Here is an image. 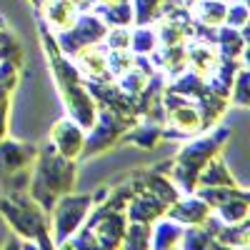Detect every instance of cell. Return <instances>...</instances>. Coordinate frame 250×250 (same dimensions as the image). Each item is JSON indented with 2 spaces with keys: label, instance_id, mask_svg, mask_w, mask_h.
Listing matches in <instances>:
<instances>
[{
  "label": "cell",
  "instance_id": "cell-1",
  "mask_svg": "<svg viewBox=\"0 0 250 250\" xmlns=\"http://www.w3.org/2000/svg\"><path fill=\"white\" fill-rule=\"evenodd\" d=\"M75 183V165L70 158H62L55 145L48 143L45 150L38 158V168H35V178H33V200L43 205V210H53L55 205V195H65L68 190H73Z\"/></svg>",
  "mask_w": 250,
  "mask_h": 250
},
{
  "label": "cell",
  "instance_id": "cell-2",
  "mask_svg": "<svg viewBox=\"0 0 250 250\" xmlns=\"http://www.w3.org/2000/svg\"><path fill=\"white\" fill-rule=\"evenodd\" d=\"M0 213H3V218L15 228L18 235H23L30 240V245H43V248H50L53 240L45 230V223H43V215H40V210L28 203L23 195H13V200H0Z\"/></svg>",
  "mask_w": 250,
  "mask_h": 250
},
{
  "label": "cell",
  "instance_id": "cell-3",
  "mask_svg": "<svg viewBox=\"0 0 250 250\" xmlns=\"http://www.w3.org/2000/svg\"><path fill=\"white\" fill-rule=\"evenodd\" d=\"M93 205L90 195H65L60 198L58 205H53V218H55V240L62 245L70 235L78 233V228L85 220L88 210Z\"/></svg>",
  "mask_w": 250,
  "mask_h": 250
},
{
  "label": "cell",
  "instance_id": "cell-4",
  "mask_svg": "<svg viewBox=\"0 0 250 250\" xmlns=\"http://www.w3.org/2000/svg\"><path fill=\"white\" fill-rule=\"evenodd\" d=\"M105 33H108V28L98 15H80V18H75L73 28L58 30V45H60L62 53L73 55L75 50L85 48V45L100 43V40L105 38Z\"/></svg>",
  "mask_w": 250,
  "mask_h": 250
},
{
  "label": "cell",
  "instance_id": "cell-5",
  "mask_svg": "<svg viewBox=\"0 0 250 250\" xmlns=\"http://www.w3.org/2000/svg\"><path fill=\"white\" fill-rule=\"evenodd\" d=\"M225 138H228V130H225V128H218V133H213V135H205V138H200V140L188 143L185 148L178 153L175 163L198 175L203 165H205L208 160H210V158L218 153V148L223 145V140H225Z\"/></svg>",
  "mask_w": 250,
  "mask_h": 250
},
{
  "label": "cell",
  "instance_id": "cell-6",
  "mask_svg": "<svg viewBox=\"0 0 250 250\" xmlns=\"http://www.w3.org/2000/svg\"><path fill=\"white\" fill-rule=\"evenodd\" d=\"M125 125H128V120H120L115 113L103 110L95 130L90 133V138L85 143H83L85 150H80V155H95V153H103L105 148H110V145L120 138V133L125 130Z\"/></svg>",
  "mask_w": 250,
  "mask_h": 250
},
{
  "label": "cell",
  "instance_id": "cell-7",
  "mask_svg": "<svg viewBox=\"0 0 250 250\" xmlns=\"http://www.w3.org/2000/svg\"><path fill=\"white\" fill-rule=\"evenodd\" d=\"M35 160V148L33 145H23L15 140L0 143V180H8L15 173L30 170V163Z\"/></svg>",
  "mask_w": 250,
  "mask_h": 250
},
{
  "label": "cell",
  "instance_id": "cell-8",
  "mask_svg": "<svg viewBox=\"0 0 250 250\" xmlns=\"http://www.w3.org/2000/svg\"><path fill=\"white\" fill-rule=\"evenodd\" d=\"M83 143H85V138H83V128L73 118H62V120L55 123V128H53V145H55V150L62 158H70V160L80 158Z\"/></svg>",
  "mask_w": 250,
  "mask_h": 250
},
{
  "label": "cell",
  "instance_id": "cell-9",
  "mask_svg": "<svg viewBox=\"0 0 250 250\" xmlns=\"http://www.w3.org/2000/svg\"><path fill=\"white\" fill-rule=\"evenodd\" d=\"M75 58V68L88 75V78H95V80H108L110 73H108V55H105V48L100 45H85L73 53Z\"/></svg>",
  "mask_w": 250,
  "mask_h": 250
},
{
  "label": "cell",
  "instance_id": "cell-10",
  "mask_svg": "<svg viewBox=\"0 0 250 250\" xmlns=\"http://www.w3.org/2000/svg\"><path fill=\"white\" fill-rule=\"evenodd\" d=\"M165 208H168V205H165L163 200H158L153 193L138 190V193H133V200H130V205L125 208V210H128V218L133 223H148V225H153L158 218L165 215Z\"/></svg>",
  "mask_w": 250,
  "mask_h": 250
},
{
  "label": "cell",
  "instance_id": "cell-11",
  "mask_svg": "<svg viewBox=\"0 0 250 250\" xmlns=\"http://www.w3.org/2000/svg\"><path fill=\"white\" fill-rule=\"evenodd\" d=\"M173 210L170 218L175 223H185V225H203V220L210 215V205L203 198H185V200H175L170 203Z\"/></svg>",
  "mask_w": 250,
  "mask_h": 250
},
{
  "label": "cell",
  "instance_id": "cell-12",
  "mask_svg": "<svg viewBox=\"0 0 250 250\" xmlns=\"http://www.w3.org/2000/svg\"><path fill=\"white\" fill-rule=\"evenodd\" d=\"M185 62L193 68V73L198 75H210L218 62H220V53L210 45V43H198V45H190L185 50Z\"/></svg>",
  "mask_w": 250,
  "mask_h": 250
},
{
  "label": "cell",
  "instance_id": "cell-13",
  "mask_svg": "<svg viewBox=\"0 0 250 250\" xmlns=\"http://www.w3.org/2000/svg\"><path fill=\"white\" fill-rule=\"evenodd\" d=\"M40 8H43L45 23L53 30H65L75 20V3L73 0H45V3H40Z\"/></svg>",
  "mask_w": 250,
  "mask_h": 250
},
{
  "label": "cell",
  "instance_id": "cell-14",
  "mask_svg": "<svg viewBox=\"0 0 250 250\" xmlns=\"http://www.w3.org/2000/svg\"><path fill=\"white\" fill-rule=\"evenodd\" d=\"M205 185H233V175L225 170V163L218 153L208 160L198 173V185L195 188H205Z\"/></svg>",
  "mask_w": 250,
  "mask_h": 250
},
{
  "label": "cell",
  "instance_id": "cell-15",
  "mask_svg": "<svg viewBox=\"0 0 250 250\" xmlns=\"http://www.w3.org/2000/svg\"><path fill=\"white\" fill-rule=\"evenodd\" d=\"M183 235V228L173 220V218H163L160 223H155L150 228V245L153 248H170L178 245Z\"/></svg>",
  "mask_w": 250,
  "mask_h": 250
},
{
  "label": "cell",
  "instance_id": "cell-16",
  "mask_svg": "<svg viewBox=\"0 0 250 250\" xmlns=\"http://www.w3.org/2000/svg\"><path fill=\"white\" fill-rule=\"evenodd\" d=\"M195 10H193V20H198L200 25H210V28H220V23L225 20V3L220 0H195Z\"/></svg>",
  "mask_w": 250,
  "mask_h": 250
},
{
  "label": "cell",
  "instance_id": "cell-17",
  "mask_svg": "<svg viewBox=\"0 0 250 250\" xmlns=\"http://www.w3.org/2000/svg\"><path fill=\"white\" fill-rule=\"evenodd\" d=\"M153 60H155L168 75H178V73H183V68H185V48H183L180 43H178V45H163V50L155 53Z\"/></svg>",
  "mask_w": 250,
  "mask_h": 250
},
{
  "label": "cell",
  "instance_id": "cell-18",
  "mask_svg": "<svg viewBox=\"0 0 250 250\" xmlns=\"http://www.w3.org/2000/svg\"><path fill=\"white\" fill-rule=\"evenodd\" d=\"M215 43L223 58H238L245 48V38L238 33V28H220L215 35Z\"/></svg>",
  "mask_w": 250,
  "mask_h": 250
},
{
  "label": "cell",
  "instance_id": "cell-19",
  "mask_svg": "<svg viewBox=\"0 0 250 250\" xmlns=\"http://www.w3.org/2000/svg\"><path fill=\"white\" fill-rule=\"evenodd\" d=\"M95 15L100 20H108L110 25H128L130 20H133V8L130 3L125 0V3H115V5H98L95 8Z\"/></svg>",
  "mask_w": 250,
  "mask_h": 250
},
{
  "label": "cell",
  "instance_id": "cell-20",
  "mask_svg": "<svg viewBox=\"0 0 250 250\" xmlns=\"http://www.w3.org/2000/svg\"><path fill=\"white\" fill-rule=\"evenodd\" d=\"M128 248H148L150 245V225L148 223H133L128 230L123 233V243Z\"/></svg>",
  "mask_w": 250,
  "mask_h": 250
},
{
  "label": "cell",
  "instance_id": "cell-21",
  "mask_svg": "<svg viewBox=\"0 0 250 250\" xmlns=\"http://www.w3.org/2000/svg\"><path fill=\"white\" fill-rule=\"evenodd\" d=\"M160 8H163V0H135L133 20L138 25H148L150 20H155L160 15Z\"/></svg>",
  "mask_w": 250,
  "mask_h": 250
},
{
  "label": "cell",
  "instance_id": "cell-22",
  "mask_svg": "<svg viewBox=\"0 0 250 250\" xmlns=\"http://www.w3.org/2000/svg\"><path fill=\"white\" fill-rule=\"evenodd\" d=\"M108 55V73L113 75H123V73H128L133 68V55L128 48H123V50H105Z\"/></svg>",
  "mask_w": 250,
  "mask_h": 250
},
{
  "label": "cell",
  "instance_id": "cell-23",
  "mask_svg": "<svg viewBox=\"0 0 250 250\" xmlns=\"http://www.w3.org/2000/svg\"><path fill=\"white\" fill-rule=\"evenodd\" d=\"M130 45H133V50H135L138 55L153 53V50H155V33L148 30L145 25H140V28L130 35Z\"/></svg>",
  "mask_w": 250,
  "mask_h": 250
},
{
  "label": "cell",
  "instance_id": "cell-24",
  "mask_svg": "<svg viewBox=\"0 0 250 250\" xmlns=\"http://www.w3.org/2000/svg\"><path fill=\"white\" fill-rule=\"evenodd\" d=\"M158 138H160V128H158V125H143V128H135L125 140L138 143L140 148H153V145L158 143Z\"/></svg>",
  "mask_w": 250,
  "mask_h": 250
},
{
  "label": "cell",
  "instance_id": "cell-25",
  "mask_svg": "<svg viewBox=\"0 0 250 250\" xmlns=\"http://www.w3.org/2000/svg\"><path fill=\"white\" fill-rule=\"evenodd\" d=\"M233 80H235V88H230V103L240 105V108H248V70L238 68V75Z\"/></svg>",
  "mask_w": 250,
  "mask_h": 250
},
{
  "label": "cell",
  "instance_id": "cell-26",
  "mask_svg": "<svg viewBox=\"0 0 250 250\" xmlns=\"http://www.w3.org/2000/svg\"><path fill=\"white\" fill-rule=\"evenodd\" d=\"M223 23H228V28H243L245 23H248V8H245V3H235V5H230V8H225V20Z\"/></svg>",
  "mask_w": 250,
  "mask_h": 250
},
{
  "label": "cell",
  "instance_id": "cell-27",
  "mask_svg": "<svg viewBox=\"0 0 250 250\" xmlns=\"http://www.w3.org/2000/svg\"><path fill=\"white\" fill-rule=\"evenodd\" d=\"M18 60L20 58V48L15 43V38L5 30V28H0V60Z\"/></svg>",
  "mask_w": 250,
  "mask_h": 250
},
{
  "label": "cell",
  "instance_id": "cell-28",
  "mask_svg": "<svg viewBox=\"0 0 250 250\" xmlns=\"http://www.w3.org/2000/svg\"><path fill=\"white\" fill-rule=\"evenodd\" d=\"M108 38V45L113 50H123V48H130V30H125V25H120L118 30H110L105 33Z\"/></svg>",
  "mask_w": 250,
  "mask_h": 250
},
{
  "label": "cell",
  "instance_id": "cell-29",
  "mask_svg": "<svg viewBox=\"0 0 250 250\" xmlns=\"http://www.w3.org/2000/svg\"><path fill=\"white\" fill-rule=\"evenodd\" d=\"M8 93H10V88L0 85V135H3V130H5V115H8Z\"/></svg>",
  "mask_w": 250,
  "mask_h": 250
},
{
  "label": "cell",
  "instance_id": "cell-30",
  "mask_svg": "<svg viewBox=\"0 0 250 250\" xmlns=\"http://www.w3.org/2000/svg\"><path fill=\"white\" fill-rule=\"evenodd\" d=\"M180 3H183V5H185V8H190V5H193V3H195V0H180Z\"/></svg>",
  "mask_w": 250,
  "mask_h": 250
},
{
  "label": "cell",
  "instance_id": "cell-31",
  "mask_svg": "<svg viewBox=\"0 0 250 250\" xmlns=\"http://www.w3.org/2000/svg\"><path fill=\"white\" fill-rule=\"evenodd\" d=\"M30 3H33L35 8H40V3H43V0H30Z\"/></svg>",
  "mask_w": 250,
  "mask_h": 250
},
{
  "label": "cell",
  "instance_id": "cell-32",
  "mask_svg": "<svg viewBox=\"0 0 250 250\" xmlns=\"http://www.w3.org/2000/svg\"><path fill=\"white\" fill-rule=\"evenodd\" d=\"M0 28H3V18H0Z\"/></svg>",
  "mask_w": 250,
  "mask_h": 250
}]
</instances>
